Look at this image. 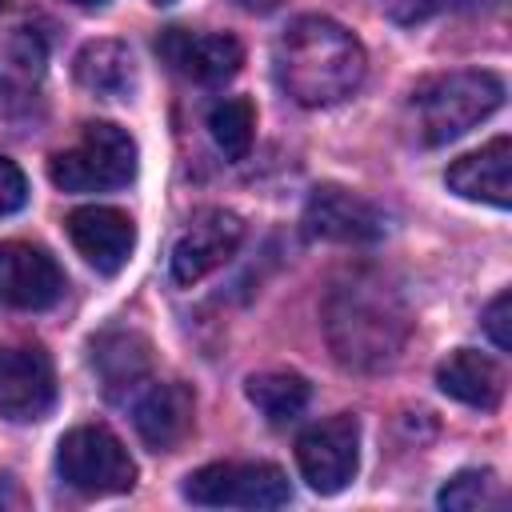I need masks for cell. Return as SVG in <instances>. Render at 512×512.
Instances as JSON below:
<instances>
[{
  "instance_id": "cell-19",
  "label": "cell",
  "mask_w": 512,
  "mask_h": 512,
  "mask_svg": "<svg viewBox=\"0 0 512 512\" xmlns=\"http://www.w3.org/2000/svg\"><path fill=\"white\" fill-rule=\"evenodd\" d=\"M244 392L268 424H292L312 400V384L300 372H288V368H268V372L248 376Z\"/></svg>"
},
{
  "instance_id": "cell-16",
  "label": "cell",
  "mask_w": 512,
  "mask_h": 512,
  "mask_svg": "<svg viewBox=\"0 0 512 512\" xmlns=\"http://www.w3.org/2000/svg\"><path fill=\"white\" fill-rule=\"evenodd\" d=\"M436 384L444 396L468 408H480V412H492L504 400V368L476 348H456L448 360H440Z\"/></svg>"
},
{
  "instance_id": "cell-17",
  "label": "cell",
  "mask_w": 512,
  "mask_h": 512,
  "mask_svg": "<svg viewBox=\"0 0 512 512\" xmlns=\"http://www.w3.org/2000/svg\"><path fill=\"white\" fill-rule=\"evenodd\" d=\"M76 80L100 100H128L136 92V60L120 40H88L76 60Z\"/></svg>"
},
{
  "instance_id": "cell-12",
  "label": "cell",
  "mask_w": 512,
  "mask_h": 512,
  "mask_svg": "<svg viewBox=\"0 0 512 512\" xmlns=\"http://www.w3.org/2000/svg\"><path fill=\"white\" fill-rule=\"evenodd\" d=\"M384 212L336 184H324L304 204V232L312 240H336V244H372L384 236Z\"/></svg>"
},
{
  "instance_id": "cell-5",
  "label": "cell",
  "mask_w": 512,
  "mask_h": 512,
  "mask_svg": "<svg viewBox=\"0 0 512 512\" xmlns=\"http://www.w3.org/2000/svg\"><path fill=\"white\" fill-rule=\"evenodd\" d=\"M56 472L84 496H116L136 484V460L104 424H80L56 444Z\"/></svg>"
},
{
  "instance_id": "cell-2",
  "label": "cell",
  "mask_w": 512,
  "mask_h": 512,
  "mask_svg": "<svg viewBox=\"0 0 512 512\" xmlns=\"http://www.w3.org/2000/svg\"><path fill=\"white\" fill-rule=\"evenodd\" d=\"M404 332V308L380 284L352 280L348 288H336L328 300V340L336 356L352 368L392 364L404 344Z\"/></svg>"
},
{
  "instance_id": "cell-4",
  "label": "cell",
  "mask_w": 512,
  "mask_h": 512,
  "mask_svg": "<svg viewBox=\"0 0 512 512\" xmlns=\"http://www.w3.org/2000/svg\"><path fill=\"white\" fill-rule=\"evenodd\" d=\"M48 176L64 192H112L132 184L136 176V140L112 124L92 120L84 124L80 140L48 160Z\"/></svg>"
},
{
  "instance_id": "cell-13",
  "label": "cell",
  "mask_w": 512,
  "mask_h": 512,
  "mask_svg": "<svg viewBox=\"0 0 512 512\" xmlns=\"http://www.w3.org/2000/svg\"><path fill=\"white\" fill-rule=\"evenodd\" d=\"M68 240L76 244V252L104 276H116L128 256H132V244H136V224L128 212L120 208H108V204H84V208H72L68 220Z\"/></svg>"
},
{
  "instance_id": "cell-24",
  "label": "cell",
  "mask_w": 512,
  "mask_h": 512,
  "mask_svg": "<svg viewBox=\"0 0 512 512\" xmlns=\"http://www.w3.org/2000/svg\"><path fill=\"white\" fill-rule=\"evenodd\" d=\"M508 312H512V292H500L488 308H484V332L492 336V344L500 352L512 348V328H508Z\"/></svg>"
},
{
  "instance_id": "cell-7",
  "label": "cell",
  "mask_w": 512,
  "mask_h": 512,
  "mask_svg": "<svg viewBox=\"0 0 512 512\" xmlns=\"http://www.w3.org/2000/svg\"><path fill=\"white\" fill-rule=\"evenodd\" d=\"M296 468L320 496H336L340 488H348L360 468V420L340 412L308 424L296 440Z\"/></svg>"
},
{
  "instance_id": "cell-21",
  "label": "cell",
  "mask_w": 512,
  "mask_h": 512,
  "mask_svg": "<svg viewBox=\"0 0 512 512\" xmlns=\"http://www.w3.org/2000/svg\"><path fill=\"white\" fill-rule=\"evenodd\" d=\"M440 508H452V512H476V508H492L500 504V480L492 468H464L456 472L440 496H436Z\"/></svg>"
},
{
  "instance_id": "cell-10",
  "label": "cell",
  "mask_w": 512,
  "mask_h": 512,
  "mask_svg": "<svg viewBox=\"0 0 512 512\" xmlns=\"http://www.w3.org/2000/svg\"><path fill=\"white\" fill-rule=\"evenodd\" d=\"M244 240V220L236 212H224V208H208L200 212L184 232L180 240L172 244V256H168V268H172V280L176 284H196L204 280L208 272H216Z\"/></svg>"
},
{
  "instance_id": "cell-3",
  "label": "cell",
  "mask_w": 512,
  "mask_h": 512,
  "mask_svg": "<svg viewBox=\"0 0 512 512\" xmlns=\"http://www.w3.org/2000/svg\"><path fill=\"white\" fill-rule=\"evenodd\" d=\"M504 104V80L488 68H464V72H444L424 80L412 92V112H416V132L428 148L452 144L476 124H484L496 108Z\"/></svg>"
},
{
  "instance_id": "cell-26",
  "label": "cell",
  "mask_w": 512,
  "mask_h": 512,
  "mask_svg": "<svg viewBox=\"0 0 512 512\" xmlns=\"http://www.w3.org/2000/svg\"><path fill=\"white\" fill-rule=\"evenodd\" d=\"M72 4H80V8H100V4H108V0H72Z\"/></svg>"
},
{
  "instance_id": "cell-20",
  "label": "cell",
  "mask_w": 512,
  "mask_h": 512,
  "mask_svg": "<svg viewBox=\"0 0 512 512\" xmlns=\"http://www.w3.org/2000/svg\"><path fill=\"white\" fill-rule=\"evenodd\" d=\"M208 132L216 140V148L228 160H244L252 148V132H256V108L248 96H224L212 104L208 112Z\"/></svg>"
},
{
  "instance_id": "cell-11",
  "label": "cell",
  "mask_w": 512,
  "mask_h": 512,
  "mask_svg": "<svg viewBox=\"0 0 512 512\" xmlns=\"http://www.w3.org/2000/svg\"><path fill=\"white\" fill-rule=\"evenodd\" d=\"M64 296V272L60 264L24 240L0 244V304L20 312H44Z\"/></svg>"
},
{
  "instance_id": "cell-22",
  "label": "cell",
  "mask_w": 512,
  "mask_h": 512,
  "mask_svg": "<svg viewBox=\"0 0 512 512\" xmlns=\"http://www.w3.org/2000/svg\"><path fill=\"white\" fill-rule=\"evenodd\" d=\"M472 4L476 0H384V16L392 24H420V20H432L440 12H460Z\"/></svg>"
},
{
  "instance_id": "cell-15",
  "label": "cell",
  "mask_w": 512,
  "mask_h": 512,
  "mask_svg": "<svg viewBox=\"0 0 512 512\" xmlns=\"http://www.w3.org/2000/svg\"><path fill=\"white\" fill-rule=\"evenodd\" d=\"M448 188L464 200H480L492 208H508L512 204V140L496 136L492 144H484L480 152L460 156L456 164H448L444 172Z\"/></svg>"
},
{
  "instance_id": "cell-6",
  "label": "cell",
  "mask_w": 512,
  "mask_h": 512,
  "mask_svg": "<svg viewBox=\"0 0 512 512\" xmlns=\"http://www.w3.org/2000/svg\"><path fill=\"white\" fill-rule=\"evenodd\" d=\"M184 500L204 508H284L292 500V484L284 468L268 460H220L184 480Z\"/></svg>"
},
{
  "instance_id": "cell-1",
  "label": "cell",
  "mask_w": 512,
  "mask_h": 512,
  "mask_svg": "<svg viewBox=\"0 0 512 512\" xmlns=\"http://www.w3.org/2000/svg\"><path fill=\"white\" fill-rule=\"evenodd\" d=\"M364 68V44L332 16H296L272 48L276 84L300 108H328L348 100L360 88Z\"/></svg>"
},
{
  "instance_id": "cell-27",
  "label": "cell",
  "mask_w": 512,
  "mask_h": 512,
  "mask_svg": "<svg viewBox=\"0 0 512 512\" xmlns=\"http://www.w3.org/2000/svg\"><path fill=\"white\" fill-rule=\"evenodd\" d=\"M4 8H8V0H0V12H4Z\"/></svg>"
},
{
  "instance_id": "cell-23",
  "label": "cell",
  "mask_w": 512,
  "mask_h": 512,
  "mask_svg": "<svg viewBox=\"0 0 512 512\" xmlns=\"http://www.w3.org/2000/svg\"><path fill=\"white\" fill-rule=\"evenodd\" d=\"M28 204V180L16 160L0 156V216H12Z\"/></svg>"
},
{
  "instance_id": "cell-25",
  "label": "cell",
  "mask_w": 512,
  "mask_h": 512,
  "mask_svg": "<svg viewBox=\"0 0 512 512\" xmlns=\"http://www.w3.org/2000/svg\"><path fill=\"white\" fill-rule=\"evenodd\" d=\"M244 12H256V16H264V12H272V8H280L284 0H236Z\"/></svg>"
},
{
  "instance_id": "cell-18",
  "label": "cell",
  "mask_w": 512,
  "mask_h": 512,
  "mask_svg": "<svg viewBox=\"0 0 512 512\" xmlns=\"http://www.w3.org/2000/svg\"><path fill=\"white\" fill-rule=\"evenodd\" d=\"M92 368L100 372L108 396L136 392L152 372L148 340L136 332H104L100 340H92Z\"/></svg>"
},
{
  "instance_id": "cell-8",
  "label": "cell",
  "mask_w": 512,
  "mask_h": 512,
  "mask_svg": "<svg viewBox=\"0 0 512 512\" xmlns=\"http://www.w3.org/2000/svg\"><path fill=\"white\" fill-rule=\"evenodd\" d=\"M156 52L160 60L192 80V84H224L240 72L244 64V48L236 36L228 32H192V28H164L156 36Z\"/></svg>"
},
{
  "instance_id": "cell-9",
  "label": "cell",
  "mask_w": 512,
  "mask_h": 512,
  "mask_svg": "<svg viewBox=\"0 0 512 512\" xmlns=\"http://www.w3.org/2000/svg\"><path fill=\"white\" fill-rule=\"evenodd\" d=\"M56 404V372L40 348H0V416L12 424L44 420Z\"/></svg>"
},
{
  "instance_id": "cell-14",
  "label": "cell",
  "mask_w": 512,
  "mask_h": 512,
  "mask_svg": "<svg viewBox=\"0 0 512 512\" xmlns=\"http://www.w3.org/2000/svg\"><path fill=\"white\" fill-rule=\"evenodd\" d=\"M132 424L152 452L176 448L192 428V392L176 380H144L132 400Z\"/></svg>"
}]
</instances>
